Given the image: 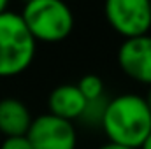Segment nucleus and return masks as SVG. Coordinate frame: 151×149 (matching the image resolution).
Instances as JSON below:
<instances>
[{"label": "nucleus", "instance_id": "13", "mask_svg": "<svg viewBox=\"0 0 151 149\" xmlns=\"http://www.w3.org/2000/svg\"><path fill=\"white\" fill-rule=\"evenodd\" d=\"M139 149H151V132H150V135L146 137V140L142 142V146H141Z\"/></svg>", "mask_w": 151, "mask_h": 149}, {"label": "nucleus", "instance_id": "11", "mask_svg": "<svg viewBox=\"0 0 151 149\" xmlns=\"http://www.w3.org/2000/svg\"><path fill=\"white\" fill-rule=\"evenodd\" d=\"M0 149H32L27 135H18V137H5L4 142L0 144Z\"/></svg>", "mask_w": 151, "mask_h": 149}, {"label": "nucleus", "instance_id": "5", "mask_svg": "<svg viewBox=\"0 0 151 149\" xmlns=\"http://www.w3.org/2000/svg\"><path fill=\"white\" fill-rule=\"evenodd\" d=\"M27 139L32 149H76L77 144L74 125L49 112L32 119Z\"/></svg>", "mask_w": 151, "mask_h": 149}, {"label": "nucleus", "instance_id": "4", "mask_svg": "<svg viewBox=\"0 0 151 149\" xmlns=\"http://www.w3.org/2000/svg\"><path fill=\"white\" fill-rule=\"evenodd\" d=\"M107 23L125 39L146 35L151 28L150 0H106Z\"/></svg>", "mask_w": 151, "mask_h": 149}, {"label": "nucleus", "instance_id": "9", "mask_svg": "<svg viewBox=\"0 0 151 149\" xmlns=\"http://www.w3.org/2000/svg\"><path fill=\"white\" fill-rule=\"evenodd\" d=\"M76 86H77L79 93L84 97V100H86V102L106 97V95H104V81H102L99 75H95V74L83 75Z\"/></svg>", "mask_w": 151, "mask_h": 149}, {"label": "nucleus", "instance_id": "8", "mask_svg": "<svg viewBox=\"0 0 151 149\" xmlns=\"http://www.w3.org/2000/svg\"><path fill=\"white\" fill-rule=\"evenodd\" d=\"M32 114L19 98H2L0 100V133L4 137L27 135L32 125Z\"/></svg>", "mask_w": 151, "mask_h": 149}, {"label": "nucleus", "instance_id": "17", "mask_svg": "<svg viewBox=\"0 0 151 149\" xmlns=\"http://www.w3.org/2000/svg\"><path fill=\"white\" fill-rule=\"evenodd\" d=\"M27 2H30V0H25V4H27Z\"/></svg>", "mask_w": 151, "mask_h": 149}, {"label": "nucleus", "instance_id": "16", "mask_svg": "<svg viewBox=\"0 0 151 149\" xmlns=\"http://www.w3.org/2000/svg\"><path fill=\"white\" fill-rule=\"evenodd\" d=\"M150 9H151V0H150Z\"/></svg>", "mask_w": 151, "mask_h": 149}, {"label": "nucleus", "instance_id": "14", "mask_svg": "<svg viewBox=\"0 0 151 149\" xmlns=\"http://www.w3.org/2000/svg\"><path fill=\"white\" fill-rule=\"evenodd\" d=\"M7 5H9V0H0V14L7 11Z\"/></svg>", "mask_w": 151, "mask_h": 149}, {"label": "nucleus", "instance_id": "12", "mask_svg": "<svg viewBox=\"0 0 151 149\" xmlns=\"http://www.w3.org/2000/svg\"><path fill=\"white\" fill-rule=\"evenodd\" d=\"M99 149H132V148H125V146H119V144H113V142H106L104 146H100Z\"/></svg>", "mask_w": 151, "mask_h": 149}, {"label": "nucleus", "instance_id": "15", "mask_svg": "<svg viewBox=\"0 0 151 149\" xmlns=\"http://www.w3.org/2000/svg\"><path fill=\"white\" fill-rule=\"evenodd\" d=\"M144 98H146V104H148V107L151 111V86H150V91H148V97H144Z\"/></svg>", "mask_w": 151, "mask_h": 149}, {"label": "nucleus", "instance_id": "10", "mask_svg": "<svg viewBox=\"0 0 151 149\" xmlns=\"http://www.w3.org/2000/svg\"><path fill=\"white\" fill-rule=\"evenodd\" d=\"M107 105V98H97V100H90L84 105V111L81 114V117L77 121H81L83 125L88 126H100L102 125V117H104V111Z\"/></svg>", "mask_w": 151, "mask_h": 149}, {"label": "nucleus", "instance_id": "6", "mask_svg": "<svg viewBox=\"0 0 151 149\" xmlns=\"http://www.w3.org/2000/svg\"><path fill=\"white\" fill-rule=\"evenodd\" d=\"M118 65L132 81L151 86V35L125 39L118 49Z\"/></svg>", "mask_w": 151, "mask_h": 149}, {"label": "nucleus", "instance_id": "7", "mask_svg": "<svg viewBox=\"0 0 151 149\" xmlns=\"http://www.w3.org/2000/svg\"><path fill=\"white\" fill-rule=\"evenodd\" d=\"M86 100L79 93L76 84H60L56 86L47 98L49 114L65 119V121H77L84 111Z\"/></svg>", "mask_w": 151, "mask_h": 149}, {"label": "nucleus", "instance_id": "3", "mask_svg": "<svg viewBox=\"0 0 151 149\" xmlns=\"http://www.w3.org/2000/svg\"><path fill=\"white\" fill-rule=\"evenodd\" d=\"M19 16L35 42L56 44L74 30L72 9L63 0H30Z\"/></svg>", "mask_w": 151, "mask_h": 149}, {"label": "nucleus", "instance_id": "2", "mask_svg": "<svg viewBox=\"0 0 151 149\" xmlns=\"http://www.w3.org/2000/svg\"><path fill=\"white\" fill-rule=\"evenodd\" d=\"M37 42L27 30L19 14H0V77L23 74L35 58Z\"/></svg>", "mask_w": 151, "mask_h": 149}, {"label": "nucleus", "instance_id": "1", "mask_svg": "<svg viewBox=\"0 0 151 149\" xmlns=\"http://www.w3.org/2000/svg\"><path fill=\"white\" fill-rule=\"evenodd\" d=\"M100 128L109 142L139 149L151 132V111L146 98L135 93H123L107 100Z\"/></svg>", "mask_w": 151, "mask_h": 149}]
</instances>
